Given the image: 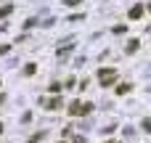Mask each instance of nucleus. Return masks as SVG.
<instances>
[{"mask_svg": "<svg viewBox=\"0 0 151 143\" xmlns=\"http://www.w3.org/2000/svg\"><path fill=\"white\" fill-rule=\"evenodd\" d=\"M45 103V109H58L61 106V98H50V101H42Z\"/></svg>", "mask_w": 151, "mask_h": 143, "instance_id": "obj_3", "label": "nucleus"}, {"mask_svg": "<svg viewBox=\"0 0 151 143\" xmlns=\"http://www.w3.org/2000/svg\"><path fill=\"white\" fill-rule=\"evenodd\" d=\"M72 143H88V141H85L82 135H74V141H72Z\"/></svg>", "mask_w": 151, "mask_h": 143, "instance_id": "obj_8", "label": "nucleus"}, {"mask_svg": "<svg viewBox=\"0 0 151 143\" xmlns=\"http://www.w3.org/2000/svg\"><path fill=\"white\" fill-rule=\"evenodd\" d=\"M114 80H117V72H114V69H101V72H98V82H101V85H111Z\"/></svg>", "mask_w": 151, "mask_h": 143, "instance_id": "obj_1", "label": "nucleus"}, {"mask_svg": "<svg viewBox=\"0 0 151 143\" xmlns=\"http://www.w3.org/2000/svg\"><path fill=\"white\" fill-rule=\"evenodd\" d=\"M135 48H138V40H130V45H127V53H133Z\"/></svg>", "mask_w": 151, "mask_h": 143, "instance_id": "obj_6", "label": "nucleus"}, {"mask_svg": "<svg viewBox=\"0 0 151 143\" xmlns=\"http://www.w3.org/2000/svg\"><path fill=\"white\" fill-rule=\"evenodd\" d=\"M90 109H93L90 103H80V101H74V103L69 106V114H72V117H77V114H88Z\"/></svg>", "mask_w": 151, "mask_h": 143, "instance_id": "obj_2", "label": "nucleus"}, {"mask_svg": "<svg viewBox=\"0 0 151 143\" xmlns=\"http://www.w3.org/2000/svg\"><path fill=\"white\" fill-rule=\"evenodd\" d=\"M133 90V85H122V88H117V93H130Z\"/></svg>", "mask_w": 151, "mask_h": 143, "instance_id": "obj_7", "label": "nucleus"}, {"mask_svg": "<svg viewBox=\"0 0 151 143\" xmlns=\"http://www.w3.org/2000/svg\"><path fill=\"white\" fill-rule=\"evenodd\" d=\"M61 143H64V141H61Z\"/></svg>", "mask_w": 151, "mask_h": 143, "instance_id": "obj_11", "label": "nucleus"}, {"mask_svg": "<svg viewBox=\"0 0 151 143\" xmlns=\"http://www.w3.org/2000/svg\"><path fill=\"white\" fill-rule=\"evenodd\" d=\"M130 16H133V19L143 16V8H141V5H133V8H130Z\"/></svg>", "mask_w": 151, "mask_h": 143, "instance_id": "obj_4", "label": "nucleus"}, {"mask_svg": "<svg viewBox=\"0 0 151 143\" xmlns=\"http://www.w3.org/2000/svg\"><path fill=\"white\" fill-rule=\"evenodd\" d=\"M77 3H80V0H66V5H77Z\"/></svg>", "mask_w": 151, "mask_h": 143, "instance_id": "obj_9", "label": "nucleus"}, {"mask_svg": "<svg viewBox=\"0 0 151 143\" xmlns=\"http://www.w3.org/2000/svg\"><path fill=\"white\" fill-rule=\"evenodd\" d=\"M109 143H117V141H109Z\"/></svg>", "mask_w": 151, "mask_h": 143, "instance_id": "obj_10", "label": "nucleus"}, {"mask_svg": "<svg viewBox=\"0 0 151 143\" xmlns=\"http://www.w3.org/2000/svg\"><path fill=\"white\" fill-rule=\"evenodd\" d=\"M141 127H143V130H146V133H151V117H146V119H143V122H141Z\"/></svg>", "mask_w": 151, "mask_h": 143, "instance_id": "obj_5", "label": "nucleus"}]
</instances>
